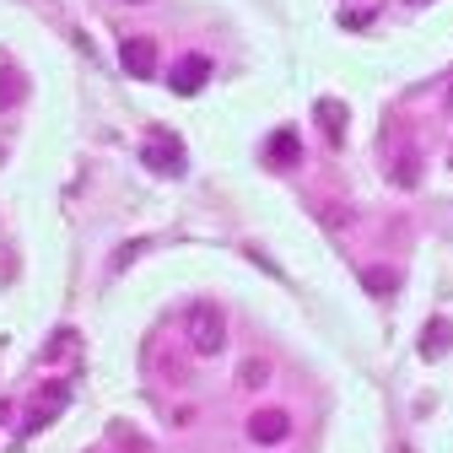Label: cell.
<instances>
[{"label": "cell", "instance_id": "16", "mask_svg": "<svg viewBox=\"0 0 453 453\" xmlns=\"http://www.w3.org/2000/svg\"><path fill=\"white\" fill-rule=\"evenodd\" d=\"M416 6H426V0H416Z\"/></svg>", "mask_w": 453, "mask_h": 453}, {"label": "cell", "instance_id": "11", "mask_svg": "<svg viewBox=\"0 0 453 453\" xmlns=\"http://www.w3.org/2000/svg\"><path fill=\"white\" fill-rule=\"evenodd\" d=\"M238 383H243V388H265V383H270V357H249V362L238 367Z\"/></svg>", "mask_w": 453, "mask_h": 453}, {"label": "cell", "instance_id": "2", "mask_svg": "<svg viewBox=\"0 0 453 453\" xmlns=\"http://www.w3.org/2000/svg\"><path fill=\"white\" fill-rule=\"evenodd\" d=\"M141 162L151 167V173H167V179H184V173H189V162H184V146H179L173 135H162V130H157V135L146 141Z\"/></svg>", "mask_w": 453, "mask_h": 453}, {"label": "cell", "instance_id": "9", "mask_svg": "<svg viewBox=\"0 0 453 453\" xmlns=\"http://www.w3.org/2000/svg\"><path fill=\"white\" fill-rule=\"evenodd\" d=\"M319 119H324V135H329L334 146L346 141V108H340V103H329V97H324V103H319Z\"/></svg>", "mask_w": 453, "mask_h": 453}, {"label": "cell", "instance_id": "15", "mask_svg": "<svg viewBox=\"0 0 453 453\" xmlns=\"http://www.w3.org/2000/svg\"><path fill=\"white\" fill-rule=\"evenodd\" d=\"M71 340H76V334H71V329H60V334H54V340H49V357H60V351L71 346Z\"/></svg>", "mask_w": 453, "mask_h": 453}, {"label": "cell", "instance_id": "1", "mask_svg": "<svg viewBox=\"0 0 453 453\" xmlns=\"http://www.w3.org/2000/svg\"><path fill=\"white\" fill-rule=\"evenodd\" d=\"M184 334H189V351L195 357H216L226 346V313L216 303H195L184 313Z\"/></svg>", "mask_w": 453, "mask_h": 453}, {"label": "cell", "instance_id": "12", "mask_svg": "<svg viewBox=\"0 0 453 453\" xmlns=\"http://www.w3.org/2000/svg\"><path fill=\"white\" fill-rule=\"evenodd\" d=\"M448 334H453V329H448L442 319H437V324H432V329L421 334V357H426V362H437V357L448 351Z\"/></svg>", "mask_w": 453, "mask_h": 453}, {"label": "cell", "instance_id": "4", "mask_svg": "<svg viewBox=\"0 0 453 453\" xmlns=\"http://www.w3.org/2000/svg\"><path fill=\"white\" fill-rule=\"evenodd\" d=\"M205 81H211V60H205V54H184V60L167 71V87H173L179 97H195Z\"/></svg>", "mask_w": 453, "mask_h": 453}, {"label": "cell", "instance_id": "3", "mask_svg": "<svg viewBox=\"0 0 453 453\" xmlns=\"http://www.w3.org/2000/svg\"><path fill=\"white\" fill-rule=\"evenodd\" d=\"M119 65H125L135 81H151V76H157V65H162L157 38H125V43H119Z\"/></svg>", "mask_w": 453, "mask_h": 453}, {"label": "cell", "instance_id": "6", "mask_svg": "<svg viewBox=\"0 0 453 453\" xmlns=\"http://www.w3.org/2000/svg\"><path fill=\"white\" fill-rule=\"evenodd\" d=\"M65 405H71V383H49V388H43V400L33 405V416H27V426H22V432H43L54 416L65 411Z\"/></svg>", "mask_w": 453, "mask_h": 453}, {"label": "cell", "instance_id": "7", "mask_svg": "<svg viewBox=\"0 0 453 453\" xmlns=\"http://www.w3.org/2000/svg\"><path fill=\"white\" fill-rule=\"evenodd\" d=\"M265 157H270V167H297L303 141H297L292 130H275V135H270V146H265Z\"/></svg>", "mask_w": 453, "mask_h": 453}, {"label": "cell", "instance_id": "10", "mask_svg": "<svg viewBox=\"0 0 453 453\" xmlns=\"http://www.w3.org/2000/svg\"><path fill=\"white\" fill-rule=\"evenodd\" d=\"M27 97V81L17 76V71H0V113H6V108H17Z\"/></svg>", "mask_w": 453, "mask_h": 453}, {"label": "cell", "instance_id": "13", "mask_svg": "<svg viewBox=\"0 0 453 453\" xmlns=\"http://www.w3.org/2000/svg\"><path fill=\"white\" fill-rule=\"evenodd\" d=\"M362 287L383 297V292H394V287H400V275H394V270H362Z\"/></svg>", "mask_w": 453, "mask_h": 453}, {"label": "cell", "instance_id": "5", "mask_svg": "<svg viewBox=\"0 0 453 453\" xmlns=\"http://www.w3.org/2000/svg\"><path fill=\"white\" fill-rule=\"evenodd\" d=\"M287 432H292V416H287V411H254V416H249V437L265 442V448L287 442Z\"/></svg>", "mask_w": 453, "mask_h": 453}, {"label": "cell", "instance_id": "14", "mask_svg": "<svg viewBox=\"0 0 453 453\" xmlns=\"http://www.w3.org/2000/svg\"><path fill=\"white\" fill-rule=\"evenodd\" d=\"M394 184H416V151H400V157H394Z\"/></svg>", "mask_w": 453, "mask_h": 453}, {"label": "cell", "instance_id": "8", "mask_svg": "<svg viewBox=\"0 0 453 453\" xmlns=\"http://www.w3.org/2000/svg\"><path fill=\"white\" fill-rule=\"evenodd\" d=\"M108 442L125 448V453H151V437H141L130 421H113V426H108Z\"/></svg>", "mask_w": 453, "mask_h": 453}]
</instances>
